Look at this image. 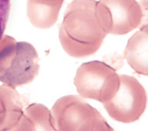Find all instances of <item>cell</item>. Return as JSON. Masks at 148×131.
Listing matches in <instances>:
<instances>
[{
    "label": "cell",
    "instance_id": "obj_1",
    "mask_svg": "<svg viewBox=\"0 0 148 131\" xmlns=\"http://www.w3.org/2000/svg\"><path fill=\"white\" fill-rule=\"evenodd\" d=\"M110 28L108 10L99 1L74 0L66 8L59 39L68 55L86 58L99 50Z\"/></svg>",
    "mask_w": 148,
    "mask_h": 131
},
{
    "label": "cell",
    "instance_id": "obj_2",
    "mask_svg": "<svg viewBox=\"0 0 148 131\" xmlns=\"http://www.w3.org/2000/svg\"><path fill=\"white\" fill-rule=\"evenodd\" d=\"M50 113L55 131H115L97 109L76 95L57 99Z\"/></svg>",
    "mask_w": 148,
    "mask_h": 131
},
{
    "label": "cell",
    "instance_id": "obj_3",
    "mask_svg": "<svg viewBox=\"0 0 148 131\" xmlns=\"http://www.w3.org/2000/svg\"><path fill=\"white\" fill-rule=\"evenodd\" d=\"M36 49L27 42L15 39L0 50V81L16 88L29 84L39 72Z\"/></svg>",
    "mask_w": 148,
    "mask_h": 131
},
{
    "label": "cell",
    "instance_id": "obj_4",
    "mask_svg": "<svg viewBox=\"0 0 148 131\" xmlns=\"http://www.w3.org/2000/svg\"><path fill=\"white\" fill-rule=\"evenodd\" d=\"M74 84L82 98L95 99L103 104L110 101L118 91L120 75L106 62L91 61L79 67Z\"/></svg>",
    "mask_w": 148,
    "mask_h": 131
},
{
    "label": "cell",
    "instance_id": "obj_5",
    "mask_svg": "<svg viewBox=\"0 0 148 131\" xmlns=\"http://www.w3.org/2000/svg\"><path fill=\"white\" fill-rule=\"evenodd\" d=\"M120 84L115 96L103 104L111 118L123 123H134L140 119L147 107V97L143 86L136 78L120 75Z\"/></svg>",
    "mask_w": 148,
    "mask_h": 131
},
{
    "label": "cell",
    "instance_id": "obj_6",
    "mask_svg": "<svg viewBox=\"0 0 148 131\" xmlns=\"http://www.w3.org/2000/svg\"><path fill=\"white\" fill-rule=\"evenodd\" d=\"M111 19L110 34L125 35L138 28L142 19L140 5L136 0H99Z\"/></svg>",
    "mask_w": 148,
    "mask_h": 131
},
{
    "label": "cell",
    "instance_id": "obj_7",
    "mask_svg": "<svg viewBox=\"0 0 148 131\" xmlns=\"http://www.w3.org/2000/svg\"><path fill=\"white\" fill-rule=\"evenodd\" d=\"M123 55L136 73L148 76V25L140 28L130 38Z\"/></svg>",
    "mask_w": 148,
    "mask_h": 131
},
{
    "label": "cell",
    "instance_id": "obj_8",
    "mask_svg": "<svg viewBox=\"0 0 148 131\" xmlns=\"http://www.w3.org/2000/svg\"><path fill=\"white\" fill-rule=\"evenodd\" d=\"M64 0H27V16L38 29H49L58 19Z\"/></svg>",
    "mask_w": 148,
    "mask_h": 131
},
{
    "label": "cell",
    "instance_id": "obj_9",
    "mask_svg": "<svg viewBox=\"0 0 148 131\" xmlns=\"http://www.w3.org/2000/svg\"><path fill=\"white\" fill-rule=\"evenodd\" d=\"M24 113L32 120L35 131H55L52 124L50 111L42 104L28 105Z\"/></svg>",
    "mask_w": 148,
    "mask_h": 131
},
{
    "label": "cell",
    "instance_id": "obj_10",
    "mask_svg": "<svg viewBox=\"0 0 148 131\" xmlns=\"http://www.w3.org/2000/svg\"><path fill=\"white\" fill-rule=\"evenodd\" d=\"M10 11V0H0V41L5 29Z\"/></svg>",
    "mask_w": 148,
    "mask_h": 131
},
{
    "label": "cell",
    "instance_id": "obj_11",
    "mask_svg": "<svg viewBox=\"0 0 148 131\" xmlns=\"http://www.w3.org/2000/svg\"><path fill=\"white\" fill-rule=\"evenodd\" d=\"M142 11V19L139 28L147 26L148 25V0H140L139 2Z\"/></svg>",
    "mask_w": 148,
    "mask_h": 131
}]
</instances>
